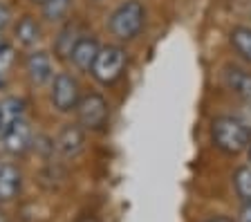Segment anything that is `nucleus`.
<instances>
[{"mask_svg":"<svg viewBox=\"0 0 251 222\" xmlns=\"http://www.w3.org/2000/svg\"><path fill=\"white\" fill-rule=\"evenodd\" d=\"M211 142L218 150L226 155H238L251 144V128L242 119L231 115L215 117L211 123Z\"/></svg>","mask_w":251,"mask_h":222,"instance_id":"1","label":"nucleus"},{"mask_svg":"<svg viewBox=\"0 0 251 222\" xmlns=\"http://www.w3.org/2000/svg\"><path fill=\"white\" fill-rule=\"evenodd\" d=\"M146 25V7L139 0H126L108 18V32L117 41H132Z\"/></svg>","mask_w":251,"mask_h":222,"instance_id":"2","label":"nucleus"},{"mask_svg":"<svg viewBox=\"0 0 251 222\" xmlns=\"http://www.w3.org/2000/svg\"><path fill=\"white\" fill-rule=\"evenodd\" d=\"M128 65V52L119 45H103L92 63V79L101 85H115L124 76V70Z\"/></svg>","mask_w":251,"mask_h":222,"instance_id":"3","label":"nucleus"},{"mask_svg":"<svg viewBox=\"0 0 251 222\" xmlns=\"http://www.w3.org/2000/svg\"><path fill=\"white\" fill-rule=\"evenodd\" d=\"M74 112H76V123L83 130H103L108 126L110 106L108 101L101 95H97V92H90V95L81 97Z\"/></svg>","mask_w":251,"mask_h":222,"instance_id":"4","label":"nucleus"},{"mask_svg":"<svg viewBox=\"0 0 251 222\" xmlns=\"http://www.w3.org/2000/svg\"><path fill=\"white\" fill-rule=\"evenodd\" d=\"M81 83L76 76L70 72L54 74L52 83H50V101L58 112H74L81 101Z\"/></svg>","mask_w":251,"mask_h":222,"instance_id":"5","label":"nucleus"},{"mask_svg":"<svg viewBox=\"0 0 251 222\" xmlns=\"http://www.w3.org/2000/svg\"><path fill=\"white\" fill-rule=\"evenodd\" d=\"M25 74L29 83L34 85H47L54 79V61L52 56L43 49H34L25 58Z\"/></svg>","mask_w":251,"mask_h":222,"instance_id":"6","label":"nucleus"},{"mask_svg":"<svg viewBox=\"0 0 251 222\" xmlns=\"http://www.w3.org/2000/svg\"><path fill=\"white\" fill-rule=\"evenodd\" d=\"M34 142V130H31V123L27 122V117L18 119L14 126L7 128V132L2 135V146L9 155H23L31 148Z\"/></svg>","mask_w":251,"mask_h":222,"instance_id":"7","label":"nucleus"},{"mask_svg":"<svg viewBox=\"0 0 251 222\" xmlns=\"http://www.w3.org/2000/svg\"><path fill=\"white\" fill-rule=\"evenodd\" d=\"M54 148H56L65 159L78 157L85 148V130L78 126V123H68V126H63L61 132L56 135Z\"/></svg>","mask_w":251,"mask_h":222,"instance_id":"8","label":"nucleus"},{"mask_svg":"<svg viewBox=\"0 0 251 222\" xmlns=\"http://www.w3.org/2000/svg\"><path fill=\"white\" fill-rule=\"evenodd\" d=\"M99 49H101L99 41L83 34V36L78 38L76 45H74L72 54H70V63H72L78 72H90L94 58H97V54H99Z\"/></svg>","mask_w":251,"mask_h":222,"instance_id":"9","label":"nucleus"},{"mask_svg":"<svg viewBox=\"0 0 251 222\" xmlns=\"http://www.w3.org/2000/svg\"><path fill=\"white\" fill-rule=\"evenodd\" d=\"M23 186V173L14 164H0V204L16 200Z\"/></svg>","mask_w":251,"mask_h":222,"instance_id":"10","label":"nucleus"},{"mask_svg":"<svg viewBox=\"0 0 251 222\" xmlns=\"http://www.w3.org/2000/svg\"><path fill=\"white\" fill-rule=\"evenodd\" d=\"M225 81H226V85H229V90L233 92V95H238L245 103L251 106V72L249 70L229 65V68L225 70Z\"/></svg>","mask_w":251,"mask_h":222,"instance_id":"11","label":"nucleus"},{"mask_svg":"<svg viewBox=\"0 0 251 222\" xmlns=\"http://www.w3.org/2000/svg\"><path fill=\"white\" fill-rule=\"evenodd\" d=\"M23 117H25V101L21 97H2L0 99V128H2V135L7 132V128L14 126Z\"/></svg>","mask_w":251,"mask_h":222,"instance_id":"12","label":"nucleus"},{"mask_svg":"<svg viewBox=\"0 0 251 222\" xmlns=\"http://www.w3.org/2000/svg\"><path fill=\"white\" fill-rule=\"evenodd\" d=\"M43 38V29L34 16H23L16 25V41L21 43L23 48H34Z\"/></svg>","mask_w":251,"mask_h":222,"instance_id":"13","label":"nucleus"},{"mask_svg":"<svg viewBox=\"0 0 251 222\" xmlns=\"http://www.w3.org/2000/svg\"><path fill=\"white\" fill-rule=\"evenodd\" d=\"M83 36V34L78 32L76 25H65L58 32L56 41H54V54H56L58 58H63V61H70V54H72L74 45L78 43V38Z\"/></svg>","mask_w":251,"mask_h":222,"instance_id":"14","label":"nucleus"},{"mask_svg":"<svg viewBox=\"0 0 251 222\" xmlns=\"http://www.w3.org/2000/svg\"><path fill=\"white\" fill-rule=\"evenodd\" d=\"M229 43L238 56L251 63V27H233L229 34Z\"/></svg>","mask_w":251,"mask_h":222,"instance_id":"15","label":"nucleus"},{"mask_svg":"<svg viewBox=\"0 0 251 222\" xmlns=\"http://www.w3.org/2000/svg\"><path fill=\"white\" fill-rule=\"evenodd\" d=\"M70 7H72V0H45L41 5L43 16L50 23H58L70 14Z\"/></svg>","mask_w":251,"mask_h":222,"instance_id":"16","label":"nucleus"},{"mask_svg":"<svg viewBox=\"0 0 251 222\" xmlns=\"http://www.w3.org/2000/svg\"><path fill=\"white\" fill-rule=\"evenodd\" d=\"M233 189L242 202H251V164L240 166L233 175Z\"/></svg>","mask_w":251,"mask_h":222,"instance_id":"17","label":"nucleus"},{"mask_svg":"<svg viewBox=\"0 0 251 222\" xmlns=\"http://www.w3.org/2000/svg\"><path fill=\"white\" fill-rule=\"evenodd\" d=\"M16 63V52L11 45H5V48L0 49V85L5 83V79L9 76L11 68Z\"/></svg>","mask_w":251,"mask_h":222,"instance_id":"18","label":"nucleus"},{"mask_svg":"<svg viewBox=\"0 0 251 222\" xmlns=\"http://www.w3.org/2000/svg\"><path fill=\"white\" fill-rule=\"evenodd\" d=\"M9 23H11V11H9V7H7L5 2H0V32H2V29H5Z\"/></svg>","mask_w":251,"mask_h":222,"instance_id":"19","label":"nucleus"},{"mask_svg":"<svg viewBox=\"0 0 251 222\" xmlns=\"http://www.w3.org/2000/svg\"><path fill=\"white\" fill-rule=\"evenodd\" d=\"M238 222H251V202H245V206L240 209Z\"/></svg>","mask_w":251,"mask_h":222,"instance_id":"20","label":"nucleus"},{"mask_svg":"<svg viewBox=\"0 0 251 222\" xmlns=\"http://www.w3.org/2000/svg\"><path fill=\"white\" fill-rule=\"evenodd\" d=\"M206 222H233V220H231V218L220 216V218H211V220H206Z\"/></svg>","mask_w":251,"mask_h":222,"instance_id":"21","label":"nucleus"},{"mask_svg":"<svg viewBox=\"0 0 251 222\" xmlns=\"http://www.w3.org/2000/svg\"><path fill=\"white\" fill-rule=\"evenodd\" d=\"M5 45H9V43H7V38H5V36H2V32H0V49L5 48Z\"/></svg>","mask_w":251,"mask_h":222,"instance_id":"22","label":"nucleus"},{"mask_svg":"<svg viewBox=\"0 0 251 222\" xmlns=\"http://www.w3.org/2000/svg\"><path fill=\"white\" fill-rule=\"evenodd\" d=\"M81 222H99V220H94V218H83Z\"/></svg>","mask_w":251,"mask_h":222,"instance_id":"23","label":"nucleus"},{"mask_svg":"<svg viewBox=\"0 0 251 222\" xmlns=\"http://www.w3.org/2000/svg\"><path fill=\"white\" fill-rule=\"evenodd\" d=\"M0 222H7L5 220V213H2V211H0Z\"/></svg>","mask_w":251,"mask_h":222,"instance_id":"24","label":"nucleus"},{"mask_svg":"<svg viewBox=\"0 0 251 222\" xmlns=\"http://www.w3.org/2000/svg\"><path fill=\"white\" fill-rule=\"evenodd\" d=\"M31 2H36V5H43V2H45V0H31Z\"/></svg>","mask_w":251,"mask_h":222,"instance_id":"25","label":"nucleus"},{"mask_svg":"<svg viewBox=\"0 0 251 222\" xmlns=\"http://www.w3.org/2000/svg\"><path fill=\"white\" fill-rule=\"evenodd\" d=\"M249 157H251V144H249Z\"/></svg>","mask_w":251,"mask_h":222,"instance_id":"26","label":"nucleus"}]
</instances>
